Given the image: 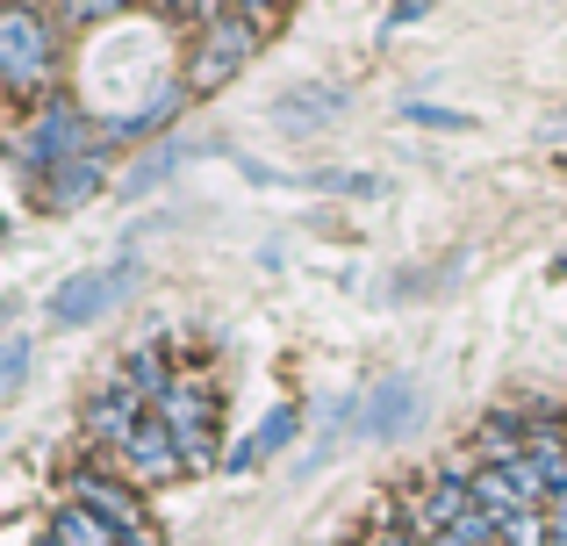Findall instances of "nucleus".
<instances>
[{"instance_id": "nucleus-1", "label": "nucleus", "mask_w": 567, "mask_h": 546, "mask_svg": "<svg viewBox=\"0 0 567 546\" xmlns=\"http://www.w3.org/2000/svg\"><path fill=\"white\" fill-rule=\"evenodd\" d=\"M101 144H109V130H101L80 101H43V109L22 123V137H14V166L22 173H51V166H65V158L101 152Z\"/></svg>"}, {"instance_id": "nucleus-2", "label": "nucleus", "mask_w": 567, "mask_h": 546, "mask_svg": "<svg viewBox=\"0 0 567 546\" xmlns=\"http://www.w3.org/2000/svg\"><path fill=\"white\" fill-rule=\"evenodd\" d=\"M0 80L14 101H37L58 80V22L43 8H8L0 14Z\"/></svg>"}, {"instance_id": "nucleus-3", "label": "nucleus", "mask_w": 567, "mask_h": 546, "mask_svg": "<svg viewBox=\"0 0 567 546\" xmlns=\"http://www.w3.org/2000/svg\"><path fill=\"white\" fill-rule=\"evenodd\" d=\"M65 504L94 511L101 525H115L130 546H166V533H158L152 504H144V490L123 475V467H80V475L65 482Z\"/></svg>"}, {"instance_id": "nucleus-4", "label": "nucleus", "mask_w": 567, "mask_h": 546, "mask_svg": "<svg viewBox=\"0 0 567 546\" xmlns=\"http://www.w3.org/2000/svg\"><path fill=\"white\" fill-rule=\"evenodd\" d=\"M259 37H266V29L245 22L237 8L216 14V22H202V43H194V58H187V86H194V94H216V86H230L237 72L251 65Z\"/></svg>"}, {"instance_id": "nucleus-5", "label": "nucleus", "mask_w": 567, "mask_h": 546, "mask_svg": "<svg viewBox=\"0 0 567 546\" xmlns=\"http://www.w3.org/2000/svg\"><path fill=\"white\" fill-rule=\"evenodd\" d=\"M216 410H223V395L208 389V381H173V389L152 403V418L173 424V439H181L187 467H208V461L223 453V446H216Z\"/></svg>"}, {"instance_id": "nucleus-6", "label": "nucleus", "mask_w": 567, "mask_h": 546, "mask_svg": "<svg viewBox=\"0 0 567 546\" xmlns=\"http://www.w3.org/2000/svg\"><path fill=\"white\" fill-rule=\"evenodd\" d=\"M144 418H152V395H144L137 381H130L123 367H115V374H109V381H101V389L80 403V439H86L94 453H115V446H123V439L137 432Z\"/></svg>"}, {"instance_id": "nucleus-7", "label": "nucleus", "mask_w": 567, "mask_h": 546, "mask_svg": "<svg viewBox=\"0 0 567 546\" xmlns=\"http://www.w3.org/2000/svg\"><path fill=\"white\" fill-rule=\"evenodd\" d=\"M109 467H123L137 490H158V482H173V475H187V453H181V439H173V424H158V418H144L137 432L123 439V446L109 453Z\"/></svg>"}, {"instance_id": "nucleus-8", "label": "nucleus", "mask_w": 567, "mask_h": 546, "mask_svg": "<svg viewBox=\"0 0 567 546\" xmlns=\"http://www.w3.org/2000/svg\"><path fill=\"white\" fill-rule=\"evenodd\" d=\"M137 274V259H115V267H86V274H72V280H58V295H51V323L58 331H80V323H94L101 309L123 295V280Z\"/></svg>"}, {"instance_id": "nucleus-9", "label": "nucleus", "mask_w": 567, "mask_h": 546, "mask_svg": "<svg viewBox=\"0 0 567 546\" xmlns=\"http://www.w3.org/2000/svg\"><path fill=\"white\" fill-rule=\"evenodd\" d=\"M101 181H109V144L43 173V209H80V202H94V195H101Z\"/></svg>"}, {"instance_id": "nucleus-10", "label": "nucleus", "mask_w": 567, "mask_h": 546, "mask_svg": "<svg viewBox=\"0 0 567 546\" xmlns=\"http://www.w3.org/2000/svg\"><path fill=\"white\" fill-rule=\"evenodd\" d=\"M187 94H194V86H173V80H166V86H152V94H144V101H137V109H130V115H109V123H101V130H109V144H137L144 130L173 123Z\"/></svg>"}, {"instance_id": "nucleus-11", "label": "nucleus", "mask_w": 567, "mask_h": 546, "mask_svg": "<svg viewBox=\"0 0 567 546\" xmlns=\"http://www.w3.org/2000/svg\"><path fill=\"white\" fill-rule=\"evenodd\" d=\"M474 504H482L496 525H511V518H525V511H539L511 467H474Z\"/></svg>"}, {"instance_id": "nucleus-12", "label": "nucleus", "mask_w": 567, "mask_h": 546, "mask_svg": "<svg viewBox=\"0 0 567 546\" xmlns=\"http://www.w3.org/2000/svg\"><path fill=\"white\" fill-rule=\"evenodd\" d=\"M51 533L65 539V546H130L115 525H101L94 511H80V504H58V518H51Z\"/></svg>"}, {"instance_id": "nucleus-13", "label": "nucleus", "mask_w": 567, "mask_h": 546, "mask_svg": "<svg viewBox=\"0 0 567 546\" xmlns=\"http://www.w3.org/2000/svg\"><path fill=\"white\" fill-rule=\"evenodd\" d=\"M374 395H381V403L367 410V432H374V439H388V432H395V424L416 410V381H410V374H402V381H381Z\"/></svg>"}, {"instance_id": "nucleus-14", "label": "nucleus", "mask_w": 567, "mask_h": 546, "mask_svg": "<svg viewBox=\"0 0 567 546\" xmlns=\"http://www.w3.org/2000/svg\"><path fill=\"white\" fill-rule=\"evenodd\" d=\"M338 101H346L338 86H295V94H280V123H295V130H317L323 115L338 109Z\"/></svg>"}, {"instance_id": "nucleus-15", "label": "nucleus", "mask_w": 567, "mask_h": 546, "mask_svg": "<svg viewBox=\"0 0 567 546\" xmlns=\"http://www.w3.org/2000/svg\"><path fill=\"white\" fill-rule=\"evenodd\" d=\"M295 439H302V410H295V403H280V410H266V418H259L251 446H259V461H274V453H288Z\"/></svg>"}, {"instance_id": "nucleus-16", "label": "nucleus", "mask_w": 567, "mask_h": 546, "mask_svg": "<svg viewBox=\"0 0 567 546\" xmlns=\"http://www.w3.org/2000/svg\"><path fill=\"white\" fill-rule=\"evenodd\" d=\"M123 374H130V381H137V389L158 403V395L173 389V360H166V346H137V352L123 360Z\"/></svg>"}, {"instance_id": "nucleus-17", "label": "nucleus", "mask_w": 567, "mask_h": 546, "mask_svg": "<svg viewBox=\"0 0 567 546\" xmlns=\"http://www.w3.org/2000/svg\"><path fill=\"white\" fill-rule=\"evenodd\" d=\"M29 381V338H8V352H0V395H22Z\"/></svg>"}, {"instance_id": "nucleus-18", "label": "nucleus", "mask_w": 567, "mask_h": 546, "mask_svg": "<svg viewBox=\"0 0 567 546\" xmlns=\"http://www.w3.org/2000/svg\"><path fill=\"white\" fill-rule=\"evenodd\" d=\"M130 0H58V14L65 22H80V29H94V22H109V14H123Z\"/></svg>"}, {"instance_id": "nucleus-19", "label": "nucleus", "mask_w": 567, "mask_h": 546, "mask_svg": "<svg viewBox=\"0 0 567 546\" xmlns=\"http://www.w3.org/2000/svg\"><path fill=\"white\" fill-rule=\"evenodd\" d=\"M402 123H424V130H467V115H453V109H431V101H416V109H402Z\"/></svg>"}, {"instance_id": "nucleus-20", "label": "nucleus", "mask_w": 567, "mask_h": 546, "mask_svg": "<svg viewBox=\"0 0 567 546\" xmlns=\"http://www.w3.org/2000/svg\"><path fill=\"white\" fill-rule=\"evenodd\" d=\"M367 546H424V539H416L410 525H381V518H374V533H367Z\"/></svg>"}, {"instance_id": "nucleus-21", "label": "nucleus", "mask_w": 567, "mask_h": 546, "mask_svg": "<svg viewBox=\"0 0 567 546\" xmlns=\"http://www.w3.org/2000/svg\"><path fill=\"white\" fill-rule=\"evenodd\" d=\"M280 8H288V0H237V14H245V22H259V29H266V22H274V14H280Z\"/></svg>"}, {"instance_id": "nucleus-22", "label": "nucleus", "mask_w": 567, "mask_h": 546, "mask_svg": "<svg viewBox=\"0 0 567 546\" xmlns=\"http://www.w3.org/2000/svg\"><path fill=\"white\" fill-rule=\"evenodd\" d=\"M194 14H202V22H216V14H230V0H194Z\"/></svg>"}, {"instance_id": "nucleus-23", "label": "nucleus", "mask_w": 567, "mask_h": 546, "mask_svg": "<svg viewBox=\"0 0 567 546\" xmlns=\"http://www.w3.org/2000/svg\"><path fill=\"white\" fill-rule=\"evenodd\" d=\"M166 8H181V14H194V0H166Z\"/></svg>"}, {"instance_id": "nucleus-24", "label": "nucleus", "mask_w": 567, "mask_h": 546, "mask_svg": "<svg viewBox=\"0 0 567 546\" xmlns=\"http://www.w3.org/2000/svg\"><path fill=\"white\" fill-rule=\"evenodd\" d=\"M8 8H37V0H8Z\"/></svg>"}, {"instance_id": "nucleus-25", "label": "nucleus", "mask_w": 567, "mask_h": 546, "mask_svg": "<svg viewBox=\"0 0 567 546\" xmlns=\"http://www.w3.org/2000/svg\"><path fill=\"white\" fill-rule=\"evenodd\" d=\"M43 546H65V539H58V533H51V539H43Z\"/></svg>"}]
</instances>
